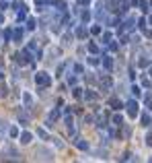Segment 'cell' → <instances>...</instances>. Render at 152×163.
Listing matches in <instances>:
<instances>
[{
  "label": "cell",
  "instance_id": "obj_2",
  "mask_svg": "<svg viewBox=\"0 0 152 163\" xmlns=\"http://www.w3.org/2000/svg\"><path fill=\"white\" fill-rule=\"evenodd\" d=\"M128 112H129V116H136V114H138V103H136V101H129Z\"/></svg>",
  "mask_w": 152,
  "mask_h": 163
},
{
  "label": "cell",
  "instance_id": "obj_6",
  "mask_svg": "<svg viewBox=\"0 0 152 163\" xmlns=\"http://www.w3.org/2000/svg\"><path fill=\"white\" fill-rule=\"evenodd\" d=\"M142 124L148 126V124H150V116H142Z\"/></svg>",
  "mask_w": 152,
  "mask_h": 163
},
{
  "label": "cell",
  "instance_id": "obj_5",
  "mask_svg": "<svg viewBox=\"0 0 152 163\" xmlns=\"http://www.w3.org/2000/svg\"><path fill=\"white\" fill-rule=\"evenodd\" d=\"M23 99H25V105H31V101H33V99H31V95H29V93H25V95H23Z\"/></svg>",
  "mask_w": 152,
  "mask_h": 163
},
{
  "label": "cell",
  "instance_id": "obj_8",
  "mask_svg": "<svg viewBox=\"0 0 152 163\" xmlns=\"http://www.w3.org/2000/svg\"><path fill=\"white\" fill-rule=\"evenodd\" d=\"M11 136H12V139L19 136V128H11Z\"/></svg>",
  "mask_w": 152,
  "mask_h": 163
},
{
  "label": "cell",
  "instance_id": "obj_14",
  "mask_svg": "<svg viewBox=\"0 0 152 163\" xmlns=\"http://www.w3.org/2000/svg\"><path fill=\"white\" fill-rule=\"evenodd\" d=\"M146 142H148V145H152V136H148V139H146Z\"/></svg>",
  "mask_w": 152,
  "mask_h": 163
},
{
  "label": "cell",
  "instance_id": "obj_4",
  "mask_svg": "<svg viewBox=\"0 0 152 163\" xmlns=\"http://www.w3.org/2000/svg\"><path fill=\"white\" fill-rule=\"evenodd\" d=\"M14 39H17V41H21V37H23V31H21V29H17V31H14Z\"/></svg>",
  "mask_w": 152,
  "mask_h": 163
},
{
  "label": "cell",
  "instance_id": "obj_13",
  "mask_svg": "<svg viewBox=\"0 0 152 163\" xmlns=\"http://www.w3.org/2000/svg\"><path fill=\"white\" fill-rule=\"evenodd\" d=\"M88 50H91V52H97V50H99V47L95 46V44H88Z\"/></svg>",
  "mask_w": 152,
  "mask_h": 163
},
{
  "label": "cell",
  "instance_id": "obj_11",
  "mask_svg": "<svg viewBox=\"0 0 152 163\" xmlns=\"http://www.w3.org/2000/svg\"><path fill=\"white\" fill-rule=\"evenodd\" d=\"M113 122H115L117 126H121V116H115V118H113Z\"/></svg>",
  "mask_w": 152,
  "mask_h": 163
},
{
  "label": "cell",
  "instance_id": "obj_3",
  "mask_svg": "<svg viewBox=\"0 0 152 163\" xmlns=\"http://www.w3.org/2000/svg\"><path fill=\"white\" fill-rule=\"evenodd\" d=\"M21 142H23V145H29V142H31V134H29V132H23V134H21Z\"/></svg>",
  "mask_w": 152,
  "mask_h": 163
},
{
  "label": "cell",
  "instance_id": "obj_9",
  "mask_svg": "<svg viewBox=\"0 0 152 163\" xmlns=\"http://www.w3.org/2000/svg\"><path fill=\"white\" fill-rule=\"evenodd\" d=\"M27 27H29V29H33V27H35V21H33V19H29V21H27Z\"/></svg>",
  "mask_w": 152,
  "mask_h": 163
},
{
  "label": "cell",
  "instance_id": "obj_10",
  "mask_svg": "<svg viewBox=\"0 0 152 163\" xmlns=\"http://www.w3.org/2000/svg\"><path fill=\"white\" fill-rule=\"evenodd\" d=\"M11 35H12V31L11 29H6V31H4V39H11Z\"/></svg>",
  "mask_w": 152,
  "mask_h": 163
},
{
  "label": "cell",
  "instance_id": "obj_1",
  "mask_svg": "<svg viewBox=\"0 0 152 163\" xmlns=\"http://www.w3.org/2000/svg\"><path fill=\"white\" fill-rule=\"evenodd\" d=\"M35 83L37 85H49V77H47L45 72H37L35 74Z\"/></svg>",
  "mask_w": 152,
  "mask_h": 163
},
{
  "label": "cell",
  "instance_id": "obj_12",
  "mask_svg": "<svg viewBox=\"0 0 152 163\" xmlns=\"http://www.w3.org/2000/svg\"><path fill=\"white\" fill-rule=\"evenodd\" d=\"M86 99H97V95H95V93H91V91H88V93H86Z\"/></svg>",
  "mask_w": 152,
  "mask_h": 163
},
{
  "label": "cell",
  "instance_id": "obj_7",
  "mask_svg": "<svg viewBox=\"0 0 152 163\" xmlns=\"http://www.w3.org/2000/svg\"><path fill=\"white\" fill-rule=\"evenodd\" d=\"M103 62H105V66H107V68H111V66H113V62H111V58H107V56H105V60H103Z\"/></svg>",
  "mask_w": 152,
  "mask_h": 163
}]
</instances>
